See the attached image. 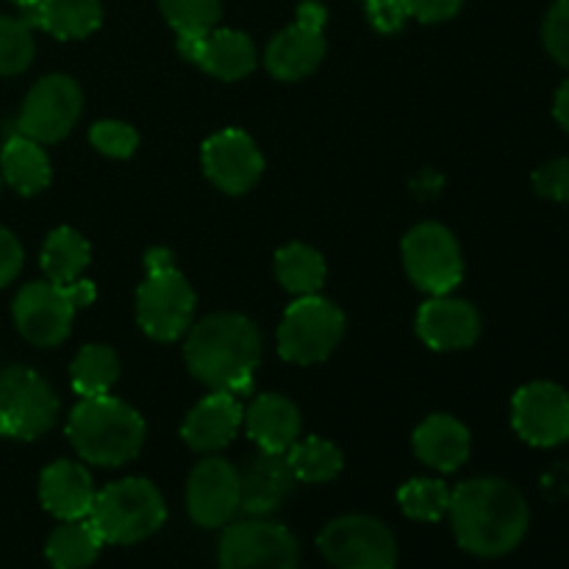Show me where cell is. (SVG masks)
<instances>
[{
	"mask_svg": "<svg viewBox=\"0 0 569 569\" xmlns=\"http://www.w3.org/2000/svg\"><path fill=\"white\" fill-rule=\"evenodd\" d=\"M120 378V359L106 345H87L78 350L70 365V381L81 398H98L109 395Z\"/></svg>",
	"mask_w": 569,
	"mask_h": 569,
	"instance_id": "obj_29",
	"label": "cell"
},
{
	"mask_svg": "<svg viewBox=\"0 0 569 569\" xmlns=\"http://www.w3.org/2000/svg\"><path fill=\"white\" fill-rule=\"evenodd\" d=\"M417 333L433 350H465L481 337V317L467 300L433 295L417 315Z\"/></svg>",
	"mask_w": 569,
	"mask_h": 569,
	"instance_id": "obj_18",
	"label": "cell"
},
{
	"mask_svg": "<svg viewBox=\"0 0 569 569\" xmlns=\"http://www.w3.org/2000/svg\"><path fill=\"white\" fill-rule=\"evenodd\" d=\"M42 506L61 522L87 520L94 503V487L89 472L76 461H53L39 476Z\"/></svg>",
	"mask_w": 569,
	"mask_h": 569,
	"instance_id": "obj_21",
	"label": "cell"
},
{
	"mask_svg": "<svg viewBox=\"0 0 569 569\" xmlns=\"http://www.w3.org/2000/svg\"><path fill=\"white\" fill-rule=\"evenodd\" d=\"M365 9L367 20L381 33L400 31L406 26V20H409L403 0H365Z\"/></svg>",
	"mask_w": 569,
	"mask_h": 569,
	"instance_id": "obj_37",
	"label": "cell"
},
{
	"mask_svg": "<svg viewBox=\"0 0 569 569\" xmlns=\"http://www.w3.org/2000/svg\"><path fill=\"white\" fill-rule=\"evenodd\" d=\"M144 267L148 278L137 292L139 328L156 342H172L192 328L194 289L176 270L170 250H150Z\"/></svg>",
	"mask_w": 569,
	"mask_h": 569,
	"instance_id": "obj_4",
	"label": "cell"
},
{
	"mask_svg": "<svg viewBox=\"0 0 569 569\" xmlns=\"http://www.w3.org/2000/svg\"><path fill=\"white\" fill-rule=\"evenodd\" d=\"M398 503L406 517L420 522H437L450 509V489L437 478H415L403 483L398 492Z\"/></svg>",
	"mask_w": 569,
	"mask_h": 569,
	"instance_id": "obj_31",
	"label": "cell"
},
{
	"mask_svg": "<svg viewBox=\"0 0 569 569\" xmlns=\"http://www.w3.org/2000/svg\"><path fill=\"white\" fill-rule=\"evenodd\" d=\"M0 183H3V176H0Z\"/></svg>",
	"mask_w": 569,
	"mask_h": 569,
	"instance_id": "obj_42",
	"label": "cell"
},
{
	"mask_svg": "<svg viewBox=\"0 0 569 569\" xmlns=\"http://www.w3.org/2000/svg\"><path fill=\"white\" fill-rule=\"evenodd\" d=\"M533 189L542 198L569 203V159H553L533 172Z\"/></svg>",
	"mask_w": 569,
	"mask_h": 569,
	"instance_id": "obj_36",
	"label": "cell"
},
{
	"mask_svg": "<svg viewBox=\"0 0 569 569\" xmlns=\"http://www.w3.org/2000/svg\"><path fill=\"white\" fill-rule=\"evenodd\" d=\"M94 300V287L89 281H76L61 287L53 281H33L17 292L11 315L22 337L37 348H56L67 339L78 306Z\"/></svg>",
	"mask_w": 569,
	"mask_h": 569,
	"instance_id": "obj_6",
	"label": "cell"
},
{
	"mask_svg": "<svg viewBox=\"0 0 569 569\" xmlns=\"http://www.w3.org/2000/svg\"><path fill=\"white\" fill-rule=\"evenodd\" d=\"M103 20L100 0H37L26 6V22L48 31L56 39H83Z\"/></svg>",
	"mask_w": 569,
	"mask_h": 569,
	"instance_id": "obj_24",
	"label": "cell"
},
{
	"mask_svg": "<svg viewBox=\"0 0 569 569\" xmlns=\"http://www.w3.org/2000/svg\"><path fill=\"white\" fill-rule=\"evenodd\" d=\"M22 244L11 231L0 226V287H9L22 270Z\"/></svg>",
	"mask_w": 569,
	"mask_h": 569,
	"instance_id": "obj_39",
	"label": "cell"
},
{
	"mask_svg": "<svg viewBox=\"0 0 569 569\" xmlns=\"http://www.w3.org/2000/svg\"><path fill=\"white\" fill-rule=\"evenodd\" d=\"M448 515L456 542L483 559L511 553L528 531L526 498L500 478H472L461 483L450 492Z\"/></svg>",
	"mask_w": 569,
	"mask_h": 569,
	"instance_id": "obj_1",
	"label": "cell"
},
{
	"mask_svg": "<svg viewBox=\"0 0 569 569\" xmlns=\"http://www.w3.org/2000/svg\"><path fill=\"white\" fill-rule=\"evenodd\" d=\"M83 111V92L70 76H44L28 92L17 117V133L39 144L61 142Z\"/></svg>",
	"mask_w": 569,
	"mask_h": 569,
	"instance_id": "obj_12",
	"label": "cell"
},
{
	"mask_svg": "<svg viewBox=\"0 0 569 569\" xmlns=\"http://www.w3.org/2000/svg\"><path fill=\"white\" fill-rule=\"evenodd\" d=\"M89 139H92L94 150H100L103 156H111V159H128L139 148L137 128L120 120L94 122L92 131H89Z\"/></svg>",
	"mask_w": 569,
	"mask_h": 569,
	"instance_id": "obj_34",
	"label": "cell"
},
{
	"mask_svg": "<svg viewBox=\"0 0 569 569\" xmlns=\"http://www.w3.org/2000/svg\"><path fill=\"white\" fill-rule=\"evenodd\" d=\"M178 48L189 61L222 81H239L250 76L259 61L253 39L231 28H211L203 37H178Z\"/></svg>",
	"mask_w": 569,
	"mask_h": 569,
	"instance_id": "obj_17",
	"label": "cell"
},
{
	"mask_svg": "<svg viewBox=\"0 0 569 569\" xmlns=\"http://www.w3.org/2000/svg\"><path fill=\"white\" fill-rule=\"evenodd\" d=\"M515 431L533 448H553L569 439V395L550 381L522 387L511 403Z\"/></svg>",
	"mask_w": 569,
	"mask_h": 569,
	"instance_id": "obj_14",
	"label": "cell"
},
{
	"mask_svg": "<svg viewBox=\"0 0 569 569\" xmlns=\"http://www.w3.org/2000/svg\"><path fill=\"white\" fill-rule=\"evenodd\" d=\"M159 6L178 37H203L222 14L220 0H159Z\"/></svg>",
	"mask_w": 569,
	"mask_h": 569,
	"instance_id": "obj_32",
	"label": "cell"
},
{
	"mask_svg": "<svg viewBox=\"0 0 569 569\" xmlns=\"http://www.w3.org/2000/svg\"><path fill=\"white\" fill-rule=\"evenodd\" d=\"M298 539L261 517L228 522L220 539V569H298Z\"/></svg>",
	"mask_w": 569,
	"mask_h": 569,
	"instance_id": "obj_10",
	"label": "cell"
},
{
	"mask_svg": "<svg viewBox=\"0 0 569 569\" xmlns=\"http://www.w3.org/2000/svg\"><path fill=\"white\" fill-rule=\"evenodd\" d=\"M242 487H239V470L231 461L203 459L187 481V509L189 517L200 528H222L237 517Z\"/></svg>",
	"mask_w": 569,
	"mask_h": 569,
	"instance_id": "obj_15",
	"label": "cell"
},
{
	"mask_svg": "<svg viewBox=\"0 0 569 569\" xmlns=\"http://www.w3.org/2000/svg\"><path fill=\"white\" fill-rule=\"evenodd\" d=\"M0 437H3V431H0Z\"/></svg>",
	"mask_w": 569,
	"mask_h": 569,
	"instance_id": "obj_43",
	"label": "cell"
},
{
	"mask_svg": "<svg viewBox=\"0 0 569 569\" xmlns=\"http://www.w3.org/2000/svg\"><path fill=\"white\" fill-rule=\"evenodd\" d=\"M33 33L26 20L0 14V76H20L33 61Z\"/></svg>",
	"mask_w": 569,
	"mask_h": 569,
	"instance_id": "obj_33",
	"label": "cell"
},
{
	"mask_svg": "<svg viewBox=\"0 0 569 569\" xmlns=\"http://www.w3.org/2000/svg\"><path fill=\"white\" fill-rule=\"evenodd\" d=\"M183 359L206 387L244 395L261 361V331L242 315H211L187 331Z\"/></svg>",
	"mask_w": 569,
	"mask_h": 569,
	"instance_id": "obj_2",
	"label": "cell"
},
{
	"mask_svg": "<svg viewBox=\"0 0 569 569\" xmlns=\"http://www.w3.org/2000/svg\"><path fill=\"white\" fill-rule=\"evenodd\" d=\"M89 242L76 231V228H56L42 244V270L48 281L70 287V283L81 281V272L89 264Z\"/></svg>",
	"mask_w": 569,
	"mask_h": 569,
	"instance_id": "obj_27",
	"label": "cell"
},
{
	"mask_svg": "<svg viewBox=\"0 0 569 569\" xmlns=\"http://www.w3.org/2000/svg\"><path fill=\"white\" fill-rule=\"evenodd\" d=\"M542 39L548 53L553 56L561 67H569V0H556V3L550 6L542 26Z\"/></svg>",
	"mask_w": 569,
	"mask_h": 569,
	"instance_id": "obj_35",
	"label": "cell"
},
{
	"mask_svg": "<svg viewBox=\"0 0 569 569\" xmlns=\"http://www.w3.org/2000/svg\"><path fill=\"white\" fill-rule=\"evenodd\" d=\"M276 276L287 292L317 295L326 283V259L303 242H292L276 253Z\"/></svg>",
	"mask_w": 569,
	"mask_h": 569,
	"instance_id": "obj_28",
	"label": "cell"
},
{
	"mask_svg": "<svg viewBox=\"0 0 569 569\" xmlns=\"http://www.w3.org/2000/svg\"><path fill=\"white\" fill-rule=\"evenodd\" d=\"M59 417L53 387L31 367L0 372V431L3 437L31 442L48 433Z\"/></svg>",
	"mask_w": 569,
	"mask_h": 569,
	"instance_id": "obj_8",
	"label": "cell"
},
{
	"mask_svg": "<svg viewBox=\"0 0 569 569\" xmlns=\"http://www.w3.org/2000/svg\"><path fill=\"white\" fill-rule=\"evenodd\" d=\"M345 337V315L320 295H303L283 315L278 350L292 365H317L337 350Z\"/></svg>",
	"mask_w": 569,
	"mask_h": 569,
	"instance_id": "obj_7",
	"label": "cell"
},
{
	"mask_svg": "<svg viewBox=\"0 0 569 569\" xmlns=\"http://www.w3.org/2000/svg\"><path fill=\"white\" fill-rule=\"evenodd\" d=\"M67 437L89 465L120 467L142 450L144 420L137 409L111 395L81 398L67 420Z\"/></svg>",
	"mask_w": 569,
	"mask_h": 569,
	"instance_id": "obj_3",
	"label": "cell"
},
{
	"mask_svg": "<svg viewBox=\"0 0 569 569\" xmlns=\"http://www.w3.org/2000/svg\"><path fill=\"white\" fill-rule=\"evenodd\" d=\"M11 3H17V6H22V9H26V6H33L37 0H11Z\"/></svg>",
	"mask_w": 569,
	"mask_h": 569,
	"instance_id": "obj_41",
	"label": "cell"
},
{
	"mask_svg": "<svg viewBox=\"0 0 569 569\" xmlns=\"http://www.w3.org/2000/svg\"><path fill=\"white\" fill-rule=\"evenodd\" d=\"M50 159L42 144L33 139L14 133L6 139L3 153H0V176L6 178L14 192L37 194L50 183Z\"/></svg>",
	"mask_w": 569,
	"mask_h": 569,
	"instance_id": "obj_25",
	"label": "cell"
},
{
	"mask_svg": "<svg viewBox=\"0 0 569 569\" xmlns=\"http://www.w3.org/2000/svg\"><path fill=\"white\" fill-rule=\"evenodd\" d=\"M317 548L337 569H395L398 542L381 520L348 515L328 522L317 537Z\"/></svg>",
	"mask_w": 569,
	"mask_h": 569,
	"instance_id": "obj_9",
	"label": "cell"
},
{
	"mask_svg": "<svg viewBox=\"0 0 569 569\" xmlns=\"http://www.w3.org/2000/svg\"><path fill=\"white\" fill-rule=\"evenodd\" d=\"M287 461L303 483H326L342 472V450L322 437L298 439L287 450Z\"/></svg>",
	"mask_w": 569,
	"mask_h": 569,
	"instance_id": "obj_30",
	"label": "cell"
},
{
	"mask_svg": "<svg viewBox=\"0 0 569 569\" xmlns=\"http://www.w3.org/2000/svg\"><path fill=\"white\" fill-rule=\"evenodd\" d=\"M556 120L561 122V128L569 131V81L561 83V89L556 92V106H553Z\"/></svg>",
	"mask_w": 569,
	"mask_h": 569,
	"instance_id": "obj_40",
	"label": "cell"
},
{
	"mask_svg": "<svg viewBox=\"0 0 569 569\" xmlns=\"http://www.w3.org/2000/svg\"><path fill=\"white\" fill-rule=\"evenodd\" d=\"M403 264L411 281L428 295H448L465 278L461 248L439 222H422L403 239Z\"/></svg>",
	"mask_w": 569,
	"mask_h": 569,
	"instance_id": "obj_11",
	"label": "cell"
},
{
	"mask_svg": "<svg viewBox=\"0 0 569 569\" xmlns=\"http://www.w3.org/2000/svg\"><path fill=\"white\" fill-rule=\"evenodd\" d=\"M250 439L264 453H287L300 439V411L283 395H259L244 411Z\"/></svg>",
	"mask_w": 569,
	"mask_h": 569,
	"instance_id": "obj_22",
	"label": "cell"
},
{
	"mask_svg": "<svg viewBox=\"0 0 569 569\" xmlns=\"http://www.w3.org/2000/svg\"><path fill=\"white\" fill-rule=\"evenodd\" d=\"M103 537L98 528L87 520H70L61 522L48 539V561L53 569H87L98 559L100 548H103Z\"/></svg>",
	"mask_w": 569,
	"mask_h": 569,
	"instance_id": "obj_26",
	"label": "cell"
},
{
	"mask_svg": "<svg viewBox=\"0 0 569 569\" xmlns=\"http://www.w3.org/2000/svg\"><path fill=\"white\" fill-rule=\"evenodd\" d=\"M167 520V506L159 489L144 478H126L94 492L89 522L103 542L137 545L153 537Z\"/></svg>",
	"mask_w": 569,
	"mask_h": 569,
	"instance_id": "obj_5",
	"label": "cell"
},
{
	"mask_svg": "<svg viewBox=\"0 0 569 569\" xmlns=\"http://www.w3.org/2000/svg\"><path fill=\"white\" fill-rule=\"evenodd\" d=\"M242 420L244 411L237 395L214 389L189 411L181 426V437L198 453H214V450L231 445Z\"/></svg>",
	"mask_w": 569,
	"mask_h": 569,
	"instance_id": "obj_19",
	"label": "cell"
},
{
	"mask_svg": "<svg viewBox=\"0 0 569 569\" xmlns=\"http://www.w3.org/2000/svg\"><path fill=\"white\" fill-rule=\"evenodd\" d=\"M295 478L292 467H289L287 453H264L261 450L244 472H239V487H242V500L239 509L250 517H267L292 495Z\"/></svg>",
	"mask_w": 569,
	"mask_h": 569,
	"instance_id": "obj_20",
	"label": "cell"
},
{
	"mask_svg": "<svg viewBox=\"0 0 569 569\" xmlns=\"http://www.w3.org/2000/svg\"><path fill=\"white\" fill-rule=\"evenodd\" d=\"M415 453L439 472H453L470 456V431L450 415H431L415 431Z\"/></svg>",
	"mask_w": 569,
	"mask_h": 569,
	"instance_id": "obj_23",
	"label": "cell"
},
{
	"mask_svg": "<svg viewBox=\"0 0 569 569\" xmlns=\"http://www.w3.org/2000/svg\"><path fill=\"white\" fill-rule=\"evenodd\" d=\"M465 0H403L406 14L420 22H445L459 14Z\"/></svg>",
	"mask_w": 569,
	"mask_h": 569,
	"instance_id": "obj_38",
	"label": "cell"
},
{
	"mask_svg": "<svg viewBox=\"0 0 569 569\" xmlns=\"http://www.w3.org/2000/svg\"><path fill=\"white\" fill-rule=\"evenodd\" d=\"M326 9L317 0H306L298 9V20L281 33L272 37L267 44L264 64L278 81H300V78L311 76L326 59Z\"/></svg>",
	"mask_w": 569,
	"mask_h": 569,
	"instance_id": "obj_13",
	"label": "cell"
},
{
	"mask_svg": "<svg viewBox=\"0 0 569 569\" xmlns=\"http://www.w3.org/2000/svg\"><path fill=\"white\" fill-rule=\"evenodd\" d=\"M203 170L209 181L226 194H244L261 181L264 156H261L253 137H248L239 128H226V131L206 139Z\"/></svg>",
	"mask_w": 569,
	"mask_h": 569,
	"instance_id": "obj_16",
	"label": "cell"
}]
</instances>
